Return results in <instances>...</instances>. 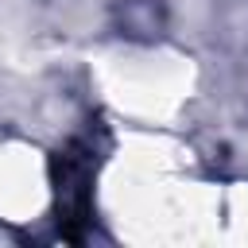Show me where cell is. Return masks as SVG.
I'll return each instance as SVG.
<instances>
[{
	"instance_id": "6da1fadb",
	"label": "cell",
	"mask_w": 248,
	"mask_h": 248,
	"mask_svg": "<svg viewBox=\"0 0 248 248\" xmlns=\"http://www.w3.org/2000/svg\"><path fill=\"white\" fill-rule=\"evenodd\" d=\"M105 209L132 240H202L217 236L221 190L167 128H132L105 170Z\"/></svg>"
},
{
	"instance_id": "7a4b0ae2",
	"label": "cell",
	"mask_w": 248,
	"mask_h": 248,
	"mask_svg": "<svg viewBox=\"0 0 248 248\" xmlns=\"http://www.w3.org/2000/svg\"><path fill=\"white\" fill-rule=\"evenodd\" d=\"M101 101L132 128H170L198 89L190 54L167 43H112L89 58Z\"/></svg>"
},
{
	"instance_id": "3957f363",
	"label": "cell",
	"mask_w": 248,
	"mask_h": 248,
	"mask_svg": "<svg viewBox=\"0 0 248 248\" xmlns=\"http://www.w3.org/2000/svg\"><path fill=\"white\" fill-rule=\"evenodd\" d=\"M54 205V163L23 136L0 132V221L35 225Z\"/></svg>"
},
{
	"instance_id": "277c9868",
	"label": "cell",
	"mask_w": 248,
	"mask_h": 248,
	"mask_svg": "<svg viewBox=\"0 0 248 248\" xmlns=\"http://www.w3.org/2000/svg\"><path fill=\"white\" fill-rule=\"evenodd\" d=\"M217 236L232 244H248V182H232L221 190V221Z\"/></svg>"
}]
</instances>
